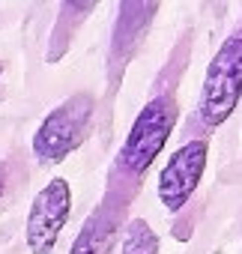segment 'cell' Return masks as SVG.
I'll return each mask as SVG.
<instances>
[{"label":"cell","mask_w":242,"mask_h":254,"mask_svg":"<svg viewBox=\"0 0 242 254\" xmlns=\"http://www.w3.org/2000/svg\"><path fill=\"white\" fill-rule=\"evenodd\" d=\"M242 99V36H230L212 54L197 99V117L206 129H218Z\"/></svg>","instance_id":"obj_1"},{"label":"cell","mask_w":242,"mask_h":254,"mask_svg":"<svg viewBox=\"0 0 242 254\" xmlns=\"http://www.w3.org/2000/svg\"><path fill=\"white\" fill-rule=\"evenodd\" d=\"M93 111H96V102L87 93L69 96L54 111H48V117L42 120V126L33 135L36 162L51 168V165H60L69 153H75L90 132Z\"/></svg>","instance_id":"obj_2"},{"label":"cell","mask_w":242,"mask_h":254,"mask_svg":"<svg viewBox=\"0 0 242 254\" xmlns=\"http://www.w3.org/2000/svg\"><path fill=\"white\" fill-rule=\"evenodd\" d=\"M177 117H180V111L171 96H159V99L147 102L141 108L138 120L132 123L123 150H120V168L135 177H144V171L156 162V156L168 144L174 126H177Z\"/></svg>","instance_id":"obj_3"},{"label":"cell","mask_w":242,"mask_h":254,"mask_svg":"<svg viewBox=\"0 0 242 254\" xmlns=\"http://www.w3.org/2000/svg\"><path fill=\"white\" fill-rule=\"evenodd\" d=\"M69 215H72V186L63 177H54L45 183L42 191H36L27 212L24 239L30 254H51Z\"/></svg>","instance_id":"obj_4"},{"label":"cell","mask_w":242,"mask_h":254,"mask_svg":"<svg viewBox=\"0 0 242 254\" xmlns=\"http://www.w3.org/2000/svg\"><path fill=\"white\" fill-rule=\"evenodd\" d=\"M206 162H209V144L206 141L182 144L168 159V165L159 174V200L165 203L168 212H180L188 203V197L197 191V186L203 180Z\"/></svg>","instance_id":"obj_5"},{"label":"cell","mask_w":242,"mask_h":254,"mask_svg":"<svg viewBox=\"0 0 242 254\" xmlns=\"http://www.w3.org/2000/svg\"><path fill=\"white\" fill-rule=\"evenodd\" d=\"M114 236H117V224L108 212H99L93 218L84 221L81 233L75 236L69 254H108L111 245H114Z\"/></svg>","instance_id":"obj_6"},{"label":"cell","mask_w":242,"mask_h":254,"mask_svg":"<svg viewBox=\"0 0 242 254\" xmlns=\"http://www.w3.org/2000/svg\"><path fill=\"white\" fill-rule=\"evenodd\" d=\"M141 6L156 9V0H123V12H120V27H117V39L120 45L135 42V36L144 30V24L150 21L147 12H141Z\"/></svg>","instance_id":"obj_7"},{"label":"cell","mask_w":242,"mask_h":254,"mask_svg":"<svg viewBox=\"0 0 242 254\" xmlns=\"http://www.w3.org/2000/svg\"><path fill=\"white\" fill-rule=\"evenodd\" d=\"M120 254H159V236L144 218H132L123 233Z\"/></svg>","instance_id":"obj_8"},{"label":"cell","mask_w":242,"mask_h":254,"mask_svg":"<svg viewBox=\"0 0 242 254\" xmlns=\"http://www.w3.org/2000/svg\"><path fill=\"white\" fill-rule=\"evenodd\" d=\"M66 3H69L75 12H81V15H84V12H90V9L99 3V0H66Z\"/></svg>","instance_id":"obj_9"},{"label":"cell","mask_w":242,"mask_h":254,"mask_svg":"<svg viewBox=\"0 0 242 254\" xmlns=\"http://www.w3.org/2000/svg\"><path fill=\"white\" fill-rule=\"evenodd\" d=\"M0 197H3V180H0Z\"/></svg>","instance_id":"obj_10"},{"label":"cell","mask_w":242,"mask_h":254,"mask_svg":"<svg viewBox=\"0 0 242 254\" xmlns=\"http://www.w3.org/2000/svg\"><path fill=\"white\" fill-rule=\"evenodd\" d=\"M0 72H3V63H0Z\"/></svg>","instance_id":"obj_11"}]
</instances>
